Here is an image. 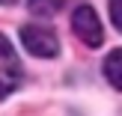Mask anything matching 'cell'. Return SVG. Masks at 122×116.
<instances>
[{
	"label": "cell",
	"mask_w": 122,
	"mask_h": 116,
	"mask_svg": "<svg viewBox=\"0 0 122 116\" xmlns=\"http://www.w3.org/2000/svg\"><path fill=\"white\" fill-rule=\"evenodd\" d=\"M21 45L33 57H42V60H51V57L60 54L57 33L51 27H45V24H27V27H21Z\"/></svg>",
	"instance_id": "cell-1"
},
{
	"label": "cell",
	"mask_w": 122,
	"mask_h": 116,
	"mask_svg": "<svg viewBox=\"0 0 122 116\" xmlns=\"http://www.w3.org/2000/svg\"><path fill=\"white\" fill-rule=\"evenodd\" d=\"M71 30L75 36L83 42L86 48H101L104 45V27H101V18L92 6H77L75 15H71Z\"/></svg>",
	"instance_id": "cell-2"
},
{
	"label": "cell",
	"mask_w": 122,
	"mask_h": 116,
	"mask_svg": "<svg viewBox=\"0 0 122 116\" xmlns=\"http://www.w3.org/2000/svg\"><path fill=\"white\" fill-rule=\"evenodd\" d=\"M18 83H21V60L9 45V39L0 33V101L9 92H15Z\"/></svg>",
	"instance_id": "cell-3"
},
{
	"label": "cell",
	"mask_w": 122,
	"mask_h": 116,
	"mask_svg": "<svg viewBox=\"0 0 122 116\" xmlns=\"http://www.w3.org/2000/svg\"><path fill=\"white\" fill-rule=\"evenodd\" d=\"M104 77L110 81L113 89H119L122 92V48H116V51H110V57L104 60Z\"/></svg>",
	"instance_id": "cell-4"
},
{
	"label": "cell",
	"mask_w": 122,
	"mask_h": 116,
	"mask_svg": "<svg viewBox=\"0 0 122 116\" xmlns=\"http://www.w3.org/2000/svg\"><path fill=\"white\" fill-rule=\"evenodd\" d=\"M27 6H30V12H33V15H39V18H51L54 12L63 6V0H27Z\"/></svg>",
	"instance_id": "cell-5"
},
{
	"label": "cell",
	"mask_w": 122,
	"mask_h": 116,
	"mask_svg": "<svg viewBox=\"0 0 122 116\" xmlns=\"http://www.w3.org/2000/svg\"><path fill=\"white\" fill-rule=\"evenodd\" d=\"M107 9H110V21H113V27L122 33V0H107Z\"/></svg>",
	"instance_id": "cell-6"
},
{
	"label": "cell",
	"mask_w": 122,
	"mask_h": 116,
	"mask_svg": "<svg viewBox=\"0 0 122 116\" xmlns=\"http://www.w3.org/2000/svg\"><path fill=\"white\" fill-rule=\"evenodd\" d=\"M0 3H3V6H12V3H15V0H0Z\"/></svg>",
	"instance_id": "cell-7"
}]
</instances>
